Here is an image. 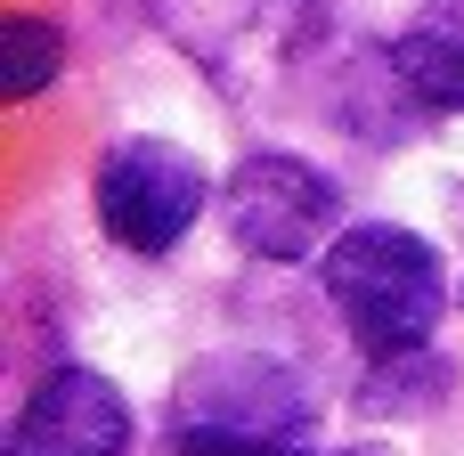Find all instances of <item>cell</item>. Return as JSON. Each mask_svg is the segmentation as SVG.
<instances>
[{
	"label": "cell",
	"instance_id": "6da1fadb",
	"mask_svg": "<svg viewBox=\"0 0 464 456\" xmlns=\"http://www.w3.org/2000/svg\"><path fill=\"white\" fill-rule=\"evenodd\" d=\"M318 286L343 318V335L359 343L367 367H408L424 359V343L449 318V261L400 228V220H359L318 253Z\"/></svg>",
	"mask_w": 464,
	"mask_h": 456
},
{
	"label": "cell",
	"instance_id": "7a4b0ae2",
	"mask_svg": "<svg viewBox=\"0 0 464 456\" xmlns=\"http://www.w3.org/2000/svg\"><path fill=\"white\" fill-rule=\"evenodd\" d=\"M90 204H98V228H106L122 253L155 261V253H171V245L196 228V212L212 204V171H204L188 147H171V139H122V147L98 155Z\"/></svg>",
	"mask_w": 464,
	"mask_h": 456
},
{
	"label": "cell",
	"instance_id": "3957f363",
	"mask_svg": "<svg viewBox=\"0 0 464 456\" xmlns=\"http://www.w3.org/2000/svg\"><path fill=\"white\" fill-rule=\"evenodd\" d=\"M228 237L261 261H318L343 228V188L302 155H245L220 188Z\"/></svg>",
	"mask_w": 464,
	"mask_h": 456
},
{
	"label": "cell",
	"instance_id": "277c9868",
	"mask_svg": "<svg viewBox=\"0 0 464 456\" xmlns=\"http://www.w3.org/2000/svg\"><path fill=\"white\" fill-rule=\"evenodd\" d=\"M130 432H139L130 400L98 367H57L24 400V416L8 432V456H130Z\"/></svg>",
	"mask_w": 464,
	"mask_h": 456
},
{
	"label": "cell",
	"instance_id": "5b68a950",
	"mask_svg": "<svg viewBox=\"0 0 464 456\" xmlns=\"http://www.w3.org/2000/svg\"><path fill=\"white\" fill-rule=\"evenodd\" d=\"M179 424H228V432H302L310 400L277 359H204L179 392Z\"/></svg>",
	"mask_w": 464,
	"mask_h": 456
},
{
	"label": "cell",
	"instance_id": "8992f818",
	"mask_svg": "<svg viewBox=\"0 0 464 456\" xmlns=\"http://www.w3.org/2000/svg\"><path fill=\"white\" fill-rule=\"evenodd\" d=\"M392 82L424 106V114H464V8L416 16L392 49H383Z\"/></svg>",
	"mask_w": 464,
	"mask_h": 456
},
{
	"label": "cell",
	"instance_id": "52a82bcc",
	"mask_svg": "<svg viewBox=\"0 0 464 456\" xmlns=\"http://www.w3.org/2000/svg\"><path fill=\"white\" fill-rule=\"evenodd\" d=\"M57 65H65V33L49 24V16H8L0 24V90H8V106H24V98H41L49 82H57Z\"/></svg>",
	"mask_w": 464,
	"mask_h": 456
},
{
	"label": "cell",
	"instance_id": "ba28073f",
	"mask_svg": "<svg viewBox=\"0 0 464 456\" xmlns=\"http://www.w3.org/2000/svg\"><path fill=\"white\" fill-rule=\"evenodd\" d=\"M179 456H318L294 432H228V424H179Z\"/></svg>",
	"mask_w": 464,
	"mask_h": 456
}]
</instances>
